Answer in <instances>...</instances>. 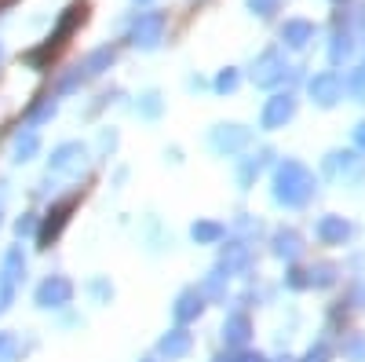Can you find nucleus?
Segmentation results:
<instances>
[{"label": "nucleus", "mask_w": 365, "mask_h": 362, "mask_svg": "<svg viewBox=\"0 0 365 362\" xmlns=\"http://www.w3.org/2000/svg\"><path fill=\"white\" fill-rule=\"evenodd\" d=\"M318 194V176L296 161V158H282L274 165V179H270V198L282 208H307Z\"/></svg>", "instance_id": "f257e3e1"}, {"label": "nucleus", "mask_w": 365, "mask_h": 362, "mask_svg": "<svg viewBox=\"0 0 365 362\" xmlns=\"http://www.w3.org/2000/svg\"><path fill=\"white\" fill-rule=\"evenodd\" d=\"M322 172L329 179H336V183H361L365 179V158H361V150H332V154L322 161Z\"/></svg>", "instance_id": "f03ea898"}, {"label": "nucleus", "mask_w": 365, "mask_h": 362, "mask_svg": "<svg viewBox=\"0 0 365 362\" xmlns=\"http://www.w3.org/2000/svg\"><path fill=\"white\" fill-rule=\"evenodd\" d=\"M73 293H77V286H73L66 275H48V278L34 289V304H37L41 311H63V308L73 304Z\"/></svg>", "instance_id": "7ed1b4c3"}, {"label": "nucleus", "mask_w": 365, "mask_h": 362, "mask_svg": "<svg viewBox=\"0 0 365 362\" xmlns=\"http://www.w3.org/2000/svg\"><path fill=\"white\" fill-rule=\"evenodd\" d=\"M84 169H88V146L84 143H58L48 158V176L81 179Z\"/></svg>", "instance_id": "20e7f679"}, {"label": "nucleus", "mask_w": 365, "mask_h": 362, "mask_svg": "<svg viewBox=\"0 0 365 362\" xmlns=\"http://www.w3.org/2000/svg\"><path fill=\"white\" fill-rule=\"evenodd\" d=\"M73 205H77V198L55 201V205L48 208V213L41 216V227H37V246H41V249H48L51 241H58V234H63V231H66V223H70Z\"/></svg>", "instance_id": "39448f33"}, {"label": "nucleus", "mask_w": 365, "mask_h": 362, "mask_svg": "<svg viewBox=\"0 0 365 362\" xmlns=\"http://www.w3.org/2000/svg\"><path fill=\"white\" fill-rule=\"evenodd\" d=\"M249 143H252V132L241 129V125H216V129H212V136H208V146L216 150V154H223V158L241 154Z\"/></svg>", "instance_id": "423d86ee"}, {"label": "nucleus", "mask_w": 365, "mask_h": 362, "mask_svg": "<svg viewBox=\"0 0 365 362\" xmlns=\"http://www.w3.org/2000/svg\"><path fill=\"white\" fill-rule=\"evenodd\" d=\"M205 296L197 293V286H187V289H179L175 300H172V318L175 326H194L201 315H205Z\"/></svg>", "instance_id": "0eeeda50"}, {"label": "nucleus", "mask_w": 365, "mask_h": 362, "mask_svg": "<svg viewBox=\"0 0 365 362\" xmlns=\"http://www.w3.org/2000/svg\"><path fill=\"white\" fill-rule=\"evenodd\" d=\"M252 267V249L245 238H230L227 246L220 249V271L230 278V275H249Z\"/></svg>", "instance_id": "6e6552de"}, {"label": "nucleus", "mask_w": 365, "mask_h": 362, "mask_svg": "<svg viewBox=\"0 0 365 362\" xmlns=\"http://www.w3.org/2000/svg\"><path fill=\"white\" fill-rule=\"evenodd\" d=\"M354 234H358V227H354L351 220L336 216V213H329V216H322V220L314 223V238L322 241V246H347Z\"/></svg>", "instance_id": "1a4fd4ad"}, {"label": "nucleus", "mask_w": 365, "mask_h": 362, "mask_svg": "<svg viewBox=\"0 0 365 362\" xmlns=\"http://www.w3.org/2000/svg\"><path fill=\"white\" fill-rule=\"evenodd\" d=\"M190 351H194V333H190V326H172L168 333L158 341V355L168 358V362L187 358Z\"/></svg>", "instance_id": "9d476101"}, {"label": "nucleus", "mask_w": 365, "mask_h": 362, "mask_svg": "<svg viewBox=\"0 0 365 362\" xmlns=\"http://www.w3.org/2000/svg\"><path fill=\"white\" fill-rule=\"evenodd\" d=\"M223 344H227V351H241L249 341H252V318H249V311H230L227 318H223Z\"/></svg>", "instance_id": "9b49d317"}, {"label": "nucleus", "mask_w": 365, "mask_h": 362, "mask_svg": "<svg viewBox=\"0 0 365 362\" xmlns=\"http://www.w3.org/2000/svg\"><path fill=\"white\" fill-rule=\"evenodd\" d=\"M303 234L296 231V227H278L270 234V253L278 256V260H285V263H296L299 256H303Z\"/></svg>", "instance_id": "f8f14e48"}, {"label": "nucleus", "mask_w": 365, "mask_h": 362, "mask_svg": "<svg viewBox=\"0 0 365 362\" xmlns=\"http://www.w3.org/2000/svg\"><path fill=\"white\" fill-rule=\"evenodd\" d=\"M267 154H249V158H237V169H234V176H237V187L241 191H252L256 187V179L263 176V169H267Z\"/></svg>", "instance_id": "ddd939ff"}, {"label": "nucleus", "mask_w": 365, "mask_h": 362, "mask_svg": "<svg viewBox=\"0 0 365 362\" xmlns=\"http://www.w3.org/2000/svg\"><path fill=\"white\" fill-rule=\"evenodd\" d=\"M190 238H194V246H220V241L227 238V223H220V220H194L190 223Z\"/></svg>", "instance_id": "4468645a"}, {"label": "nucleus", "mask_w": 365, "mask_h": 362, "mask_svg": "<svg viewBox=\"0 0 365 362\" xmlns=\"http://www.w3.org/2000/svg\"><path fill=\"white\" fill-rule=\"evenodd\" d=\"M292 114H296V99L292 96H278L263 110V129H282L285 121H292Z\"/></svg>", "instance_id": "2eb2a0df"}, {"label": "nucleus", "mask_w": 365, "mask_h": 362, "mask_svg": "<svg viewBox=\"0 0 365 362\" xmlns=\"http://www.w3.org/2000/svg\"><path fill=\"white\" fill-rule=\"evenodd\" d=\"M197 293L205 296V304H227V275L216 267V271H208L205 282L197 286Z\"/></svg>", "instance_id": "dca6fc26"}, {"label": "nucleus", "mask_w": 365, "mask_h": 362, "mask_svg": "<svg viewBox=\"0 0 365 362\" xmlns=\"http://www.w3.org/2000/svg\"><path fill=\"white\" fill-rule=\"evenodd\" d=\"M37 150H41V136H37L34 129H26V132H19V136H15V146H11V161L26 165V161H34V158H37Z\"/></svg>", "instance_id": "f3484780"}, {"label": "nucleus", "mask_w": 365, "mask_h": 362, "mask_svg": "<svg viewBox=\"0 0 365 362\" xmlns=\"http://www.w3.org/2000/svg\"><path fill=\"white\" fill-rule=\"evenodd\" d=\"M336 278H340V267L336 263H311L307 267L311 289H329V286H336Z\"/></svg>", "instance_id": "a211bd4d"}, {"label": "nucleus", "mask_w": 365, "mask_h": 362, "mask_svg": "<svg viewBox=\"0 0 365 362\" xmlns=\"http://www.w3.org/2000/svg\"><path fill=\"white\" fill-rule=\"evenodd\" d=\"M84 293L91 296V304H110L113 300V282L106 275H96V278L84 282Z\"/></svg>", "instance_id": "6ab92c4d"}, {"label": "nucleus", "mask_w": 365, "mask_h": 362, "mask_svg": "<svg viewBox=\"0 0 365 362\" xmlns=\"http://www.w3.org/2000/svg\"><path fill=\"white\" fill-rule=\"evenodd\" d=\"M0 275L11 278V282L26 278V256H22V246H11V249L4 253V271H0Z\"/></svg>", "instance_id": "aec40b11"}, {"label": "nucleus", "mask_w": 365, "mask_h": 362, "mask_svg": "<svg viewBox=\"0 0 365 362\" xmlns=\"http://www.w3.org/2000/svg\"><path fill=\"white\" fill-rule=\"evenodd\" d=\"M340 351H344L347 362H365V333H347Z\"/></svg>", "instance_id": "412c9836"}, {"label": "nucleus", "mask_w": 365, "mask_h": 362, "mask_svg": "<svg viewBox=\"0 0 365 362\" xmlns=\"http://www.w3.org/2000/svg\"><path fill=\"white\" fill-rule=\"evenodd\" d=\"M285 289H292V293L311 289V282H307V267H289V271H285Z\"/></svg>", "instance_id": "4be33fe9"}, {"label": "nucleus", "mask_w": 365, "mask_h": 362, "mask_svg": "<svg viewBox=\"0 0 365 362\" xmlns=\"http://www.w3.org/2000/svg\"><path fill=\"white\" fill-rule=\"evenodd\" d=\"M0 362H19V337L0 333Z\"/></svg>", "instance_id": "5701e85b"}, {"label": "nucleus", "mask_w": 365, "mask_h": 362, "mask_svg": "<svg viewBox=\"0 0 365 362\" xmlns=\"http://www.w3.org/2000/svg\"><path fill=\"white\" fill-rule=\"evenodd\" d=\"M37 227H41V216H37V213H22V216L15 220V234H19V238L37 234Z\"/></svg>", "instance_id": "b1692460"}, {"label": "nucleus", "mask_w": 365, "mask_h": 362, "mask_svg": "<svg viewBox=\"0 0 365 362\" xmlns=\"http://www.w3.org/2000/svg\"><path fill=\"white\" fill-rule=\"evenodd\" d=\"M311 92H314V99H318L322 106H332V103H336V92H332V81H329V77L318 81V84H311Z\"/></svg>", "instance_id": "393cba45"}, {"label": "nucleus", "mask_w": 365, "mask_h": 362, "mask_svg": "<svg viewBox=\"0 0 365 362\" xmlns=\"http://www.w3.org/2000/svg\"><path fill=\"white\" fill-rule=\"evenodd\" d=\"M11 304H15V282L0 275V315H4Z\"/></svg>", "instance_id": "a878e982"}, {"label": "nucleus", "mask_w": 365, "mask_h": 362, "mask_svg": "<svg viewBox=\"0 0 365 362\" xmlns=\"http://www.w3.org/2000/svg\"><path fill=\"white\" fill-rule=\"evenodd\" d=\"M332 358V351H329V344L325 341H318V344H311V351L307 355H303L299 362H329Z\"/></svg>", "instance_id": "bb28decb"}, {"label": "nucleus", "mask_w": 365, "mask_h": 362, "mask_svg": "<svg viewBox=\"0 0 365 362\" xmlns=\"http://www.w3.org/2000/svg\"><path fill=\"white\" fill-rule=\"evenodd\" d=\"M347 304H351L354 311H361V308H365V282H354V286H351V296H347Z\"/></svg>", "instance_id": "cd10ccee"}, {"label": "nucleus", "mask_w": 365, "mask_h": 362, "mask_svg": "<svg viewBox=\"0 0 365 362\" xmlns=\"http://www.w3.org/2000/svg\"><path fill=\"white\" fill-rule=\"evenodd\" d=\"M234 227H237V231H245V234H263V223H259V220H252V216H241Z\"/></svg>", "instance_id": "c85d7f7f"}, {"label": "nucleus", "mask_w": 365, "mask_h": 362, "mask_svg": "<svg viewBox=\"0 0 365 362\" xmlns=\"http://www.w3.org/2000/svg\"><path fill=\"white\" fill-rule=\"evenodd\" d=\"M234 362H267V355H263V351H245V348H241V351H234Z\"/></svg>", "instance_id": "c756f323"}, {"label": "nucleus", "mask_w": 365, "mask_h": 362, "mask_svg": "<svg viewBox=\"0 0 365 362\" xmlns=\"http://www.w3.org/2000/svg\"><path fill=\"white\" fill-rule=\"evenodd\" d=\"M48 117H55V106H41L34 117H29V121H34V125H41V121H48Z\"/></svg>", "instance_id": "7c9ffc66"}, {"label": "nucleus", "mask_w": 365, "mask_h": 362, "mask_svg": "<svg viewBox=\"0 0 365 362\" xmlns=\"http://www.w3.org/2000/svg\"><path fill=\"white\" fill-rule=\"evenodd\" d=\"M354 146H358L361 154H365V121H361V125L354 129Z\"/></svg>", "instance_id": "2f4dec72"}, {"label": "nucleus", "mask_w": 365, "mask_h": 362, "mask_svg": "<svg viewBox=\"0 0 365 362\" xmlns=\"http://www.w3.org/2000/svg\"><path fill=\"white\" fill-rule=\"evenodd\" d=\"M212 362H234V351H223V355H216Z\"/></svg>", "instance_id": "473e14b6"}, {"label": "nucleus", "mask_w": 365, "mask_h": 362, "mask_svg": "<svg viewBox=\"0 0 365 362\" xmlns=\"http://www.w3.org/2000/svg\"><path fill=\"white\" fill-rule=\"evenodd\" d=\"M274 362H296V358L292 355H282V358H274Z\"/></svg>", "instance_id": "72a5a7b5"}, {"label": "nucleus", "mask_w": 365, "mask_h": 362, "mask_svg": "<svg viewBox=\"0 0 365 362\" xmlns=\"http://www.w3.org/2000/svg\"><path fill=\"white\" fill-rule=\"evenodd\" d=\"M139 362H158V358H154V355H146V358H139Z\"/></svg>", "instance_id": "f704fd0d"}, {"label": "nucleus", "mask_w": 365, "mask_h": 362, "mask_svg": "<svg viewBox=\"0 0 365 362\" xmlns=\"http://www.w3.org/2000/svg\"><path fill=\"white\" fill-rule=\"evenodd\" d=\"M0 223H4V205H0Z\"/></svg>", "instance_id": "c9c22d12"}]
</instances>
